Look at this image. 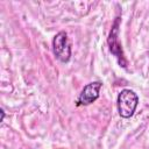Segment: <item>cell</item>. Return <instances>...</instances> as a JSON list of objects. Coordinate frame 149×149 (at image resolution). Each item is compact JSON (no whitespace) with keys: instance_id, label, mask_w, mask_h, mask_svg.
Returning <instances> with one entry per match:
<instances>
[{"instance_id":"cell-1","label":"cell","mask_w":149,"mask_h":149,"mask_svg":"<svg viewBox=\"0 0 149 149\" xmlns=\"http://www.w3.org/2000/svg\"><path fill=\"white\" fill-rule=\"evenodd\" d=\"M139 104V97L132 90H122L118 95V109L121 118H130Z\"/></svg>"},{"instance_id":"cell-4","label":"cell","mask_w":149,"mask_h":149,"mask_svg":"<svg viewBox=\"0 0 149 149\" xmlns=\"http://www.w3.org/2000/svg\"><path fill=\"white\" fill-rule=\"evenodd\" d=\"M0 113H1V119H0V121H3V118H5V112H3V109H0Z\"/></svg>"},{"instance_id":"cell-3","label":"cell","mask_w":149,"mask_h":149,"mask_svg":"<svg viewBox=\"0 0 149 149\" xmlns=\"http://www.w3.org/2000/svg\"><path fill=\"white\" fill-rule=\"evenodd\" d=\"M101 88V83L100 81H93V83H90L87 84L79 98H78V101H77V105L80 106V105H90L92 104L93 101H95L98 98H99V91Z\"/></svg>"},{"instance_id":"cell-2","label":"cell","mask_w":149,"mask_h":149,"mask_svg":"<svg viewBox=\"0 0 149 149\" xmlns=\"http://www.w3.org/2000/svg\"><path fill=\"white\" fill-rule=\"evenodd\" d=\"M52 49L55 56L63 63L69 62L71 57V47L65 31H59L52 41Z\"/></svg>"}]
</instances>
